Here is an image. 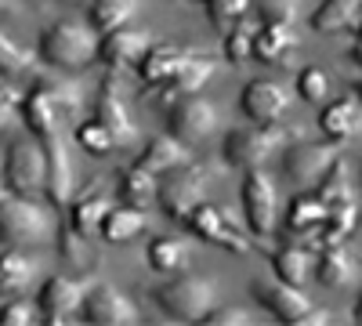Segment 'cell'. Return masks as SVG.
<instances>
[{"label": "cell", "mask_w": 362, "mask_h": 326, "mask_svg": "<svg viewBox=\"0 0 362 326\" xmlns=\"http://www.w3.org/2000/svg\"><path fill=\"white\" fill-rule=\"evenodd\" d=\"M40 276V257L25 254L22 247H11L0 254V293H18L29 290Z\"/></svg>", "instance_id": "d4e9b609"}, {"label": "cell", "mask_w": 362, "mask_h": 326, "mask_svg": "<svg viewBox=\"0 0 362 326\" xmlns=\"http://www.w3.org/2000/svg\"><path fill=\"white\" fill-rule=\"evenodd\" d=\"M312 276H315L322 286H329V290H341V286L355 283L358 264H355V257L344 250V243H337V247H322V250L315 254Z\"/></svg>", "instance_id": "603a6c76"}, {"label": "cell", "mask_w": 362, "mask_h": 326, "mask_svg": "<svg viewBox=\"0 0 362 326\" xmlns=\"http://www.w3.org/2000/svg\"><path fill=\"white\" fill-rule=\"evenodd\" d=\"M80 322H90V326H138L141 312L127 293H119L116 286H95L83 298Z\"/></svg>", "instance_id": "8fae6325"}, {"label": "cell", "mask_w": 362, "mask_h": 326, "mask_svg": "<svg viewBox=\"0 0 362 326\" xmlns=\"http://www.w3.org/2000/svg\"><path fill=\"white\" fill-rule=\"evenodd\" d=\"M95 116L109 127V134L116 138V149L119 145H134L138 141V127L127 116V105L119 98V83H116V69H109L102 76V87H98V102H95Z\"/></svg>", "instance_id": "5bb4252c"}, {"label": "cell", "mask_w": 362, "mask_h": 326, "mask_svg": "<svg viewBox=\"0 0 362 326\" xmlns=\"http://www.w3.org/2000/svg\"><path fill=\"white\" fill-rule=\"evenodd\" d=\"M148 33L141 29H112L102 33L98 40V62H105L109 69H124V66H138V58L148 51Z\"/></svg>", "instance_id": "ffe728a7"}, {"label": "cell", "mask_w": 362, "mask_h": 326, "mask_svg": "<svg viewBox=\"0 0 362 326\" xmlns=\"http://www.w3.org/2000/svg\"><path fill=\"white\" fill-rule=\"evenodd\" d=\"M66 4H87V0H66Z\"/></svg>", "instance_id": "c3c4849f"}, {"label": "cell", "mask_w": 362, "mask_h": 326, "mask_svg": "<svg viewBox=\"0 0 362 326\" xmlns=\"http://www.w3.org/2000/svg\"><path fill=\"white\" fill-rule=\"evenodd\" d=\"M239 109H243V116H250L254 124H279L290 109V95L276 80H250L243 87Z\"/></svg>", "instance_id": "9a60e30c"}, {"label": "cell", "mask_w": 362, "mask_h": 326, "mask_svg": "<svg viewBox=\"0 0 362 326\" xmlns=\"http://www.w3.org/2000/svg\"><path fill=\"white\" fill-rule=\"evenodd\" d=\"M312 264H315V250L305 243H286L272 254V272H276L279 283L290 286H305L312 279Z\"/></svg>", "instance_id": "484cf974"}, {"label": "cell", "mask_w": 362, "mask_h": 326, "mask_svg": "<svg viewBox=\"0 0 362 326\" xmlns=\"http://www.w3.org/2000/svg\"><path fill=\"white\" fill-rule=\"evenodd\" d=\"M181 163H189V145L177 141L174 134H156L145 141V149L138 153L134 167L145 170V174H167Z\"/></svg>", "instance_id": "44dd1931"}, {"label": "cell", "mask_w": 362, "mask_h": 326, "mask_svg": "<svg viewBox=\"0 0 362 326\" xmlns=\"http://www.w3.org/2000/svg\"><path fill=\"white\" fill-rule=\"evenodd\" d=\"M206 185H210L206 167L181 163V167L163 174V182H156V203H160V211L167 218L185 221V214L192 211V206L206 199Z\"/></svg>", "instance_id": "5b68a950"}, {"label": "cell", "mask_w": 362, "mask_h": 326, "mask_svg": "<svg viewBox=\"0 0 362 326\" xmlns=\"http://www.w3.org/2000/svg\"><path fill=\"white\" fill-rule=\"evenodd\" d=\"M58 214L54 206L33 199V196H4L0 199V243L8 247H44L54 243Z\"/></svg>", "instance_id": "6da1fadb"}, {"label": "cell", "mask_w": 362, "mask_h": 326, "mask_svg": "<svg viewBox=\"0 0 362 326\" xmlns=\"http://www.w3.org/2000/svg\"><path fill=\"white\" fill-rule=\"evenodd\" d=\"M210 76H214V58H210L206 51H189V58L163 83L148 87V98L160 102V105H174L177 98H185V95H199Z\"/></svg>", "instance_id": "30bf717a"}, {"label": "cell", "mask_w": 362, "mask_h": 326, "mask_svg": "<svg viewBox=\"0 0 362 326\" xmlns=\"http://www.w3.org/2000/svg\"><path fill=\"white\" fill-rule=\"evenodd\" d=\"M109 206H112V199H109L105 192H98V189L83 192V196L69 206V232H76L80 240L95 235V232L102 228V218L109 214Z\"/></svg>", "instance_id": "83f0119b"}, {"label": "cell", "mask_w": 362, "mask_h": 326, "mask_svg": "<svg viewBox=\"0 0 362 326\" xmlns=\"http://www.w3.org/2000/svg\"><path fill=\"white\" fill-rule=\"evenodd\" d=\"M37 76H40V73H37ZM40 83L51 91L54 105L62 109V120H73V116H80V109H83L80 83H73V80H58V76H40Z\"/></svg>", "instance_id": "8d00e7d4"}, {"label": "cell", "mask_w": 362, "mask_h": 326, "mask_svg": "<svg viewBox=\"0 0 362 326\" xmlns=\"http://www.w3.org/2000/svg\"><path fill=\"white\" fill-rule=\"evenodd\" d=\"M189 264V243L181 235H160V240L148 243V269L153 272H181Z\"/></svg>", "instance_id": "f546056e"}, {"label": "cell", "mask_w": 362, "mask_h": 326, "mask_svg": "<svg viewBox=\"0 0 362 326\" xmlns=\"http://www.w3.org/2000/svg\"><path fill=\"white\" fill-rule=\"evenodd\" d=\"M0 76L4 80H33L37 76L33 51H25L22 44H15L4 29H0Z\"/></svg>", "instance_id": "1f68e13d"}, {"label": "cell", "mask_w": 362, "mask_h": 326, "mask_svg": "<svg viewBox=\"0 0 362 326\" xmlns=\"http://www.w3.org/2000/svg\"><path fill=\"white\" fill-rule=\"evenodd\" d=\"M247 8H250V0H210L206 4V15H210V22H214V29H232L239 18L247 15Z\"/></svg>", "instance_id": "ab89813d"}, {"label": "cell", "mask_w": 362, "mask_h": 326, "mask_svg": "<svg viewBox=\"0 0 362 326\" xmlns=\"http://www.w3.org/2000/svg\"><path fill=\"white\" fill-rule=\"evenodd\" d=\"M261 22H297V0H261Z\"/></svg>", "instance_id": "ee69618b"}, {"label": "cell", "mask_w": 362, "mask_h": 326, "mask_svg": "<svg viewBox=\"0 0 362 326\" xmlns=\"http://www.w3.org/2000/svg\"><path fill=\"white\" fill-rule=\"evenodd\" d=\"M185 225H189V232L196 235V240H203V243H214V247L232 250V254H247L250 250V243L235 232V225H228V218L218 211L214 203H206V199L196 203L192 211L185 214Z\"/></svg>", "instance_id": "7c38bea8"}, {"label": "cell", "mask_w": 362, "mask_h": 326, "mask_svg": "<svg viewBox=\"0 0 362 326\" xmlns=\"http://www.w3.org/2000/svg\"><path fill=\"white\" fill-rule=\"evenodd\" d=\"M4 182L18 196H33L47 189V153L37 138H18L4 156Z\"/></svg>", "instance_id": "8992f818"}, {"label": "cell", "mask_w": 362, "mask_h": 326, "mask_svg": "<svg viewBox=\"0 0 362 326\" xmlns=\"http://www.w3.org/2000/svg\"><path fill=\"white\" fill-rule=\"evenodd\" d=\"M326 211H329V206H326L315 192H300V196H293L290 206H286V232L297 235V240H305L308 232H315V228L322 225Z\"/></svg>", "instance_id": "f1b7e54d"}, {"label": "cell", "mask_w": 362, "mask_h": 326, "mask_svg": "<svg viewBox=\"0 0 362 326\" xmlns=\"http://www.w3.org/2000/svg\"><path fill=\"white\" fill-rule=\"evenodd\" d=\"M243 214H247V225L257 240L272 235V228H276L279 196H276V182L261 167H250L243 177Z\"/></svg>", "instance_id": "ba28073f"}, {"label": "cell", "mask_w": 362, "mask_h": 326, "mask_svg": "<svg viewBox=\"0 0 362 326\" xmlns=\"http://www.w3.org/2000/svg\"><path fill=\"white\" fill-rule=\"evenodd\" d=\"M250 293L257 298L261 308H268L279 322H293L297 315H305L312 308L308 293L300 286H290V283H279V279H254L250 283Z\"/></svg>", "instance_id": "2e32d148"}, {"label": "cell", "mask_w": 362, "mask_h": 326, "mask_svg": "<svg viewBox=\"0 0 362 326\" xmlns=\"http://www.w3.org/2000/svg\"><path fill=\"white\" fill-rule=\"evenodd\" d=\"M341 156V141H297L293 149H286L283 156V167L293 182L300 185H315L319 177L326 174V167Z\"/></svg>", "instance_id": "4fadbf2b"}, {"label": "cell", "mask_w": 362, "mask_h": 326, "mask_svg": "<svg viewBox=\"0 0 362 326\" xmlns=\"http://www.w3.org/2000/svg\"><path fill=\"white\" fill-rule=\"evenodd\" d=\"M76 141H80V149L90 153V156H109L116 149V138L109 134V127L98 120V116H95V120H83L76 127Z\"/></svg>", "instance_id": "74e56055"}, {"label": "cell", "mask_w": 362, "mask_h": 326, "mask_svg": "<svg viewBox=\"0 0 362 326\" xmlns=\"http://www.w3.org/2000/svg\"><path fill=\"white\" fill-rule=\"evenodd\" d=\"M29 322H44L40 305L25 301V298H11L0 305V326H29Z\"/></svg>", "instance_id": "60d3db41"}, {"label": "cell", "mask_w": 362, "mask_h": 326, "mask_svg": "<svg viewBox=\"0 0 362 326\" xmlns=\"http://www.w3.org/2000/svg\"><path fill=\"white\" fill-rule=\"evenodd\" d=\"M300 37L297 29L286 25V22H257L254 29V47H250V58L264 66H290L293 62V51H297Z\"/></svg>", "instance_id": "ac0fdd59"}, {"label": "cell", "mask_w": 362, "mask_h": 326, "mask_svg": "<svg viewBox=\"0 0 362 326\" xmlns=\"http://www.w3.org/2000/svg\"><path fill=\"white\" fill-rule=\"evenodd\" d=\"M0 11H18V4L15 0H0Z\"/></svg>", "instance_id": "bcb514c9"}, {"label": "cell", "mask_w": 362, "mask_h": 326, "mask_svg": "<svg viewBox=\"0 0 362 326\" xmlns=\"http://www.w3.org/2000/svg\"><path fill=\"white\" fill-rule=\"evenodd\" d=\"M153 301L160 305V312H167L170 319L181 322H199L218 301V286L214 279H203V276H177L163 286H153Z\"/></svg>", "instance_id": "3957f363"}, {"label": "cell", "mask_w": 362, "mask_h": 326, "mask_svg": "<svg viewBox=\"0 0 362 326\" xmlns=\"http://www.w3.org/2000/svg\"><path fill=\"white\" fill-rule=\"evenodd\" d=\"M8 196V182H4V177H0V199H4Z\"/></svg>", "instance_id": "7dc6e473"}, {"label": "cell", "mask_w": 362, "mask_h": 326, "mask_svg": "<svg viewBox=\"0 0 362 326\" xmlns=\"http://www.w3.org/2000/svg\"><path fill=\"white\" fill-rule=\"evenodd\" d=\"M87 279L80 276H51L44 286H40V319L51 322V326H66V322H76L80 308H83V298H87Z\"/></svg>", "instance_id": "9c48e42d"}, {"label": "cell", "mask_w": 362, "mask_h": 326, "mask_svg": "<svg viewBox=\"0 0 362 326\" xmlns=\"http://www.w3.org/2000/svg\"><path fill=\"white\" fill-rule=\"evenodd\" d=\"M293 131L279 127V124H254V127H235L225 134V145H221V156L228 167L235 170H250V167H261L272 153L279 149L283 141H290Z\"/></svg>", "instance_id": "277c9868"}, {"label": "cell", "mask_w": 362, "mask_h": 326, "mask_svg": "<svg viewBox=\"0 0 362 326\" xmlns=\"http://www.w3.org/2000/svg\"><path fill=\"white\" fill-rule=\"evenodd\" d=\"M148 228V218H145V211L141 206H131V203H124V206H109V214L102 218V240L105 243H131V240H138V235Z\"/></svg>", "instance_id": "4316f807"}, {"label": "cell", "mask_w": 362, "mask_h": 326, "mask_svg": "<svg viewBox=\"0 0 362 326\" xmlns=\"http://www.w3.org/2000/svg\"><path fill=\"white\" fill-rule=\"evenodd\" d=\"M167 131L177 141H185V145H196V141L210 138L218 131V109H214V102H206L203 95L177 98L174 105H167Z\"/></svg>", "instance_id": "52a82bcc"}, {"label": "cell", "mask_w": 362, "mask_h": 326, "mask_svg": "<svg viewBox=\"0 0 362 326\" xmlns=\"http://www.w3.org/2000/svg\"><path fill=\"white\" fill-rule=\"evenodd\" d=\"M326 322H337V312H329V308H308L305 315H297L290 326H326Z\"/></svg>", "instance_id": "f6af8a7d"}, {"label": "cell", "mask_w": 362, "mask_h": 326, "mask_svg": "<svg viewBox=\"0 0 362 326\" xmlns=\"http://www.w3.org/2000/svg\"><path fill=\"white\" fill-rule=\"evenodd\" d=\"M199 322H203V326H250L254 315H250L247 308H239V305H225V308L214 305Z\"/></svg>", "instance_id": "b9f144b4"}, {"label": "cell", "mask_w": 362, "mask_h": 326, "mask_svg": "<svg viewBox=\"0 0 362 326\" xmlns=\"http://www.w3.org/2000/svg\"><path fill=\"white\" fill-rule=\"evenodd\" d=\"M138 11V0H90V29L95 33H112L124 29Z\"/></svg>", "instance_id": "d6a6232c"}, {"label": "cell", "mask_w": 362, "mask_h": 326, "mask_svg": "<svg viewBox=\"0 0 362 326\" xmlns=\"http://www.w3.org/2000/svg\"><path fill=\"white\" fill-rule=\"evenodd\" d=\"M312 29L319 33H341V29H358V0H322L312 15Z\"/></svg>", "instance_id": "4dcf8cb0"}, {"label": "cell", "mask_w": 362, "mask_h": 326, "mask_svg": "<svg viewBox=\"0 0 362 326\" xmlns=\"http://www.w3.org/2000/svg\"><path fill=\"white\" fill-rule=\"evenodd\" d=\"M319 127L329 141H351L358 138V127H362V109H358V98L355 95H344L337 102H329L322 112H319Z\"/></svg>", "instance_id": "7402d4cb"}, {"label": "cell", "mask_w": 362, "mask_h": 326, "mask_svg": "<svg viewBox=\"0 0 362 326\" xmlns=\"http://www.w3.org/2000/svg\"><path fill=\"white\" fill-rule=\"evenodd\" d=\"M22 120L29 127L33 138H44V134H54L62 131V109L54 105L51 91L40 83V76H33V87H29V95H22Z\"/></svg>", "instance_id": "d6986e66"}, {"label": "cell", "mask_w": 362, "mask_h": 326, "mask_svg": "<svg viewBox=\"0 0 362 326\" xmlns=\"http://www.w3.org/2000/svg\"><path fill=\"white\" fill-rule=\"evenodd\" d=\"M315 196H319L326 206H344V203H355V192H351V182H348V170H344V156H337L334 163L326 167V174L319 177Z\"/></svg>", "instance_id": "836d02e7"}, {"label": "cell", "mask_w": 362, "mask_h": 326, "mask_svg": "<svg viewBox=\"0 0 362 326\" xmlns=\"http://www.w3.org/2000/svg\"><path fill=\"white\" fill-rule=\"evenodd\" d=\"M329 91H334V83H329V73L319 69V66H305L297 73V95L319 105V102H329Z\"/></svg>", "instance_id": "f35d334b"}, {"label": "cell", "mask_w": 362, "mask_h": 326, "mask_svg": "<svg viewBox=\"0 0 362 326\" xmlns=\"http://www.w3.org/2000/svg\"><path fill=\"white\" fill-rule=\"evenodd\" d=\"M40 58L58 69H87L98 58V33L87 22H54L40 33Z\"/></svg>", "instance_id": "7a4b0ae2"}, {"label": "cell", "mask_w": 362, "mask_h": 326, "mask_svg": "<svg viewBox=\"0 0 362 326\" xmlns=\"http://www.w3.org/2000/svg\"><path fill=\"white\" fill-rule=\"evenodd\" d=\"M18 112H22V95L11 83H0V134H8L18 124Z\"/></svg>", "instance_id": "7bdbcfd3"}, {"label": "cell", "mask_w": 362, "mask_h": 326, "mask_svg": "<svg viewBox=\"0 0 362 326\" xmlns=\"http://www.w3.org/2000/svg\"><path fill=\"white\" fill-rule=\"evenodd\" d=\"M254 29H257V22H243L239 18L232 29H225V58L232 66H243V62H250V47H254Z\"/></svg>", "instance_id": "d590c367"}, {"label": "cell", "mask_w": 362, "mask_h": 326, "mask_svg": "<svg viewBox=\"0 0 362 326\" xmlns=\"http://www.w3.org/2000/svg\"><path fill=\"white\" fill-rule=\"evenodd\" d=\"M44 145V153H47V199L54 206H66L73 199V185H76V170H73V160L66 153V141H62V131H54V134H44L37 138Z\"/></svg>", "instance_id": "e0dca14e"}, {"label": "cell", "mask_w": 362, "mask_h": 326, "mask_svg": "<svg viewBox=\"0 0 362 326\" xmlns=\"http://www.w3.org/2000/svg\"><path fill=\"white\" fill-rule=\"evenodd\" d=\"M192 4H210V0H192Z\"/></svg>", "instance_id": "681fc988"}, {"label": "cell", "mask_w": 362, "mask_h": 326, "mask_svg": "<svg viewBox=\"0 0 362 326\" xmlns=\"http://www.w3.org/2000/svg\"><path fill=\"white\" fill-rule=\"evenodd\" d=\"M189 58V47H177V44H148V51L138 58V76L145 87H156L163 83L181 62Z\"/></svg>", "instance_id": "cb8c5ba5"}, {"label": "cell", "mask_w": 362, "mask_h": 326, "mask_svg": "<svg viewBox=\"0 0 362 326\" xmlns=\"http://www.w3.org/2000/svg\"><path fill=\"white\" fill-rule=\"evenodd\" d=\"M119 199L131 206H145L156 199V174H145L138 167L119 170Z\"/></svg>", "instance_id": "e575fe53"}]
</instances>
